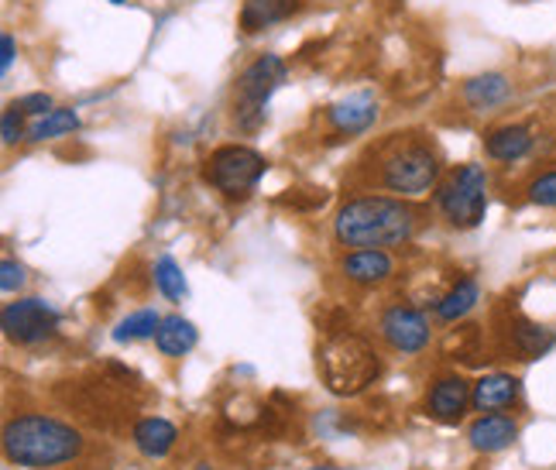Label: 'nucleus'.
<instances>
[{
	"label": "nucleus",
	"mask_w": 556,
	"mask_h": 470,
	"mask_svg": "<svg viewBox=\"0 0 556 470\" xmlns=\"http://www.w3.org/2000/svg\"><path fill=\"white\" fill-rule=\"evenodd\" d=\"M419 213L409 200L395 196H357L348 200L333 217V238L344 247H399L413 241Z\"/></svg>",
	"instance_id": "1"
},
{
	"label": "nucleus",
	"mask_w": 556,
	"mask_h": 470,
	"mask_svg": "<svg viewBox=\"0 0 556 470\" xmlns=\"http://www.w3.org/2000/svg\"><path fill=\"white\" fill-rule=\"evenodd\" d=\"M83 454V436L55 416L28 412L4 425V457L17 467L52 470Z\"/></svg>",
	"instance_id": "2"
},
{
	"label": "nucleus",
	"mask_w": 556,
	"mask_h": 470,
	"mask_svg": "<svg viewBox=\"0 0 556 470\" xmlns=\"http://www.w3.org/2000/svg\"><path fill=\"white\" fill-rule=\"evenodd\" d=\"M316 368L333 395L354 398L378 381L381 360L365 336H357L351 330H333L316 351Z\"/></svg>",
	"instance_id": "3"
},
{
	"label": "nucleus",
	"mask_w": 556,
	"mask_h": 470,
	"mask_svg": "<svg viewBox=\"0 0 556 470\" xmlns=\"http://www.w3.org/2000/svg\"><path fill=\"white\" fill-rule=\"evenodd\" d=\"M440 152L433 141L422 135H392L389 148L381 152L378 182L399 192L402 200H416L422 192H430L440 179Z\"/></svg>",
	"instance_id": "4"
},
{
	"label": "nucleus",
	"mask_w": 556,
	"mask_h": 470,
	"mask_svg": "<svg viewBox=\"0 0 556 470\" xmlns=\"http://www.w3.org/2000/svg\"><path fill=\"white\" fill-rule=\"evenodd\" d=\"M289 79V66L282 55L265 52L241 69L233 79V124L244 135H258L268 117V103L275 90Z\"/></svg>",
	"instance_id": "5"
},
{
	"label": "nucleus",
	"mask_w": 556,
	"mask_h": 470,
	"mask_svg": "<svg viewBox=\"0 0 556 470\" xmlns=\"http://www.w3.org/2000/svg\"><path fill=\"white\" fill-rule=\"evenodd\" d=\"M437 206L451 227L475 230L488 213V173L475 162L454 168L437 186Z\"/></svg>",
	"instance_id": "6"
},
{
	"label": "nucleus",
	"mask_w": 556,
	"mask_h": 470,
	"mask_svg": "<svg viewBox=\"0 0 556 470\" xmlns=\"http://www.w3.org/2000/svg\"><path fill=\"white\" fill-rule=\"evenodd\" d=\"M265 173H268L265 155L248 144H220L203 165V179L217 192H224L227 200L251 196L265 179Z\"/></svg>",
	"instance_id": "7"
},
{
	"label": "nucleus",
	"mask_w": 556,
	"mask_h": 470,
	"mask_svg": "<svg viewBox=\"0 0 556 470\" xmlns=\"http://www.w3.org/2000/svg\"><path fill=\"white\" fill-rule=\"evenodd\" d=\"M0 327H4V336L17 347H38L46 340L55 336L59 330V309L46 298H17V303H8L4 313H0Z\"/></svg>",
	"instance_id": "8"
},
{
	"label": "nucleus",
	"mask_w": 556,
	"mask_h": 470,
	"mask_svg": "<svg viewBox=\"0 0 556 470\" xmlns=\"http://www.w3.org/2000/svg\"><path fill=\"white\" fill-rule=\"evenodd\" d=\"M430 319H426L416 306H392L381 316V336L384 344L399 354H419L430 344Z\"/></svg>",
	"instance_id": "9"
},
{
	"label": "nucleus",
	"mask_w": 556,
	"mask_h": 470,
	"mask_svg": "<svg viewBox=\"0 0 556 470\" xmlns=\"http://www.w3.org/2000/svg\"><path fill=\"white\" fill-rule=\"evenodd\" d=\"M327 120L340 138L365 135L368 127H375V120H378V100L371 93H351L348 100L330 106Z\"/></svg>",
	"instance_id": "10"
},
{
	"label": "nucleus",
	"mask_w": 556,
	"mask_h": 470,
	"mask_svg": "<svg viewBox=\"0 0 556 470\" xmlns=\"http://www.w3.org/2000/svg\"><path fill=\"white\" fill-rule=\"evenodd\" d=\"M470 395H475V384H467L460 374L440 378L430 389V395H426V409L440 422H460L470 405Z\"/></svg>",
	"instance_id": "11"
},
{
	"label": "nucleus",
	"mask_w": 556,
	"mask_h": 470,
	"mask_svg": "<svg viewBox=\"0 0 556 470\" xmlns=\"http://www.w3.org/2000/svg\"><path fill=\"white\" fill-rule=\"evenodd\" d=\"M467 440L478 454H498L519 440V422L502 412H484L481 419L470 422Z\"/></svg>",
	"instance_id": "12"
},
{
	"label": "nucleus",
	"mask_w": 556,
	"mask_h": 470,
	"mask_svg": "<svg viewBox=\"0 0 556 470\" xmlns=\"http://www.w3.org/2000/svg\"><path fill=\"white\" fill-rule=\"evenodd\" d=\"M340 271L348 275V282L357 285H378L384 279H392V258L381 247H354L344 262H340Z\"/></svg>",
	"instance_id": "13"
},
{
	"label": "nucleus",
	"mask_w": 556,
	"mask_h": 470,
	"mask_svg": "<svg viewBox=\"0 0 556 470\" xmlns=\"http://www.w3.org/2000/svg\"><path fill=\"white\" fill-rule=\"evenodd\" d=\"M532 144L536 138L526 124H502L484 135V155L495 162H522L532 152Z\"/></svg>",
	"instance_id": "14"
},
{
	"label": "nucleus",
	"mask_w": 556,
	"mask_h": 470,
	"mask_svg": "<svg viewBox=\"0 0 556 470\" xmlns=\"http://www.w3.org/2000/svg\"><path fill=\"white\" fill-rule=\"evenodd\" d=\"M460 97H464V103L470 106V111L488 114V111H495V106L511 100V82H508L505 73H481V76L464 82Z\"/></svg>",
	"instance_id": "15"
},
{
	"label": "nucleus",
	"mask_w": 556,
	"mask_h": 470,
	"mask_svg": "<svg viewBox=\"0 0 556 470\" xmlns=\"http://www.w3.org/2000/svg\"><path fill=\"white\" fill-rule=\"evenodd\" d=\"M519 402V381L511 374H484L475 384V395H470V405L478 412H502L511 409Z\"/></svg>",
	"instance_id": "16"
},
{
	"label": "nucleus",
	"mask_w": 556,
	"mask_h": 470,
	"mask_svg": "<svg viewBox=\"0 0 556 470\" xmlns=\"http://www.w3.org/2000/svg\"><path fill=\"white\" fill-rule=\"evenodd\" d=\"M299 8V0H244L241 8V31L244 35H258L278 21H289Z\"/></svg>",
	"instance_id": "17"
},
{
	"label": "nucleus",
	"mask_w": 556,
	"mask_h": 470,
	"mask_svg": "<svg viewBox=\"0 0 556 470\" xmlns=\"http://www.w3.org/2000/svg\"><path fill=\"white\" fill-rule=\"evenodd\" d=\"M135 446L152 460H162L168 450L176 446L179 440V430L168 419H159V416H148V419H138L135 422Z\"/></svg>",
	"instance_id": "18"
},
{
	"label": "nucleus",
	"mask_w": 556,
	"mask_h": 470,
	"mask_svg": "<svg viewBox=\"0 0 556 470\" xmlns=\"http://www.w3.org/2000/svg\"><path fill=\"white\" fill-rule=\"evenodd\" d=\"M197 340H200L197 327H192L189 319H182L179 313L162 316V323L155 330V347L165 357H182V354H189L192 347H197Z\"/></svg>",
	"instance_id": "19"
},
{
	"label": "nucleus",
	"mask_w": 556,
	"mask_h": 470,
	"mask_svg": "<svg viewBox=\"0 0 556 470\" xmlns=\"http://www.w3.org/2000/svg\"><path fill=\"white\" fill-rule=\"evenodd\" d=\"M79 131V114L70 111V106H55V111L41 114L28 124V141L41 144V141H55V138H66Z\"/></svg>",
	"instance_id": "20"
},
{
	"label": "nucleus",
	"mask_w": 556,
	"mask_h": 470,
	"mask_svg": "<svg viewBox=\"0 0 556 470\" xmlns=\"http://www.w3.org/2000/svg\"><path fill=\"white\" fill-rule=\"evenodd\" d=\"M478 298H481V289L475 279H460L454 282V289L446 292L440 303H437V316L443 319V323H457V319H464L470 309L478 306Z\"/></svg>",
	"instance_id": "21"
},
{
	"label": "nucleus",
	"mask_w": 556,
	"mask_h": 470,
	"mask_svg": "<svg viewBox=\"0 0 556 470\" xmlns=\"http://www.w3.org/2000/svg\"><path fill=\"white\" fill-rule=\"evenodd\" d=\"M553 344H556V333L549 327L529 323V319H516V327H511V347H516L526 360L543 357L546 351H553Z\"/></svg>",
	"instance_id": "22"
},
{
	"label": "nucleus",
	"mask_w": 556,
	"mask_h": 470,
	"mask_svg": "<svg viewBox=\"0 0 556 470\" xmlns=\"http://www.w3.org/2000/svg\"><path fill=\"white\" fill-rule=\"evenodd\" d=\"M159 323H162V316L155 309L127 313L121 323L114 327V340H117V344H135V340H148V336H155Z\"/></svg>",
	"instance_id": "23"
},
{
	"label": "nucleus",
	"mask_w": 556,
	"mask_h": 470,
	"mask_svg": "<svg viewBox=\"0 0 556 470\" xmlns=\"http://www.w3.org/2000/svg\"><path fill=\"white\" fill-rule=\"evenodd\" d=\"M155 285L165 298H173V303H179V298L189 295V285H186V275L179 268L176 258H168V254H162V258L155 262Z\"/></svg>",
	"instance_id": "24"
},
{
	"label": "nucleus",
	"mask_w": 556,
	"mask_h": 470,
	"mask_svg": "<svg viewBox=\"0 0 556 470\" xmlns=\"http://www.w3.org/2000/svg\"><path fill=\"white\" fill-rule=\"evenodd\" d=\"M526 192H529V203L556 209V168H549V173H540L536 179L526 186Z\"/></svg>",
	"instance_id": "25"
},
{
	"label": "nucleus",
	"mask_w": 556,
	"mask_h": 470,
	"mask_svg": "<svg viewBox=\"0 0 556 470\" xmlns=\"http://www.w3.org/2000/svg\"><path fill=\"white\" fill-rule=\"evenodd\" d=\"M0 138H4V144H17L28 138V124H25V111H21L17 103H11L4 111V120H0Z\"/></svg>",
	"instance_id": "26"
},
{
	"label": "nucleus",
	"mask_w": 556,
	"mask_h": 470,
	"mask_svg": "<svg viewBox=\"0 0 556 470\" xmlns=\"http://www.w3.org/2000/svg\"><path fill=\"white\" fill-rule=\"evenodd\" d=\"M21 111H25V117H41V114H49V111H55V100L49 97V93H28V97H21V100H14Z\"/></svg>",
	"instance_id": "27"
},
{
	"label": "nucleus",
	"mask_w": 556,
	"mask_h": 470,
	"mask_svg": "<svg viewBox=\"0 0 556 470\" xmlns=\"http://www.w3.org/2000/svg\"><path fill=\"white\" fill-rule=\"evenodd\" d=\"M25 282H28L25 268H21L17 262H11V258H4V265H0V289L17 292V289H25Z\"/></svg>",
	"instance_id": "28"
},
{
	"label": "nucleus",
	"mask_w": 556,
	"mask_h": 470,
	"mask_svg": "<svg viewBox=\"0 0 556 470\" xmlns=\"http://www.w3.org/2000/svg\"><path fill=\"white\" fill-rule=\"evenodd\" d=\"M14 55H17V41H14L11 31H4V35H0V73H11Z\"/></svg>",
	"instance_id": "29"
},
{
	"label": "nucleus",
	"mask_w": 556,
	"mask_h": 470,
	"mask_svg": "<svg viewBox=\"0 0 556 470\" xmlns=\"http://www.w3.org/2000/svg\"><path fill=\"white\" fill-rule=\"evenodd\" d=\"M106 4H127V0H106Z\"/></svg>",
	"instance_id": "30"
},
{
	"label": "nucleus",
	"mask_w": 556,
	"mask_h": 470,
	"mask_svg": "<svg viewBox=\"0 0 556 470\" xmlns=\"http://www.w3.org/2000/svg\"><path fill=\"white\" fill-rule=\"evenodd\" d=\"M313 470H333V467H313Z\"/></svg>",
	"instance_id": "31"
}]
</instances>
